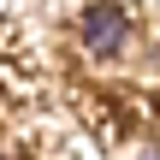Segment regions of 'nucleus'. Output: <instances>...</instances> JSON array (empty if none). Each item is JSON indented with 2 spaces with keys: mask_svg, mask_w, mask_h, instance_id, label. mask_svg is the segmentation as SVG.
<instances>
[{
  "mask_svg": "<svg viewBox=\"0 0 160 160\" xmlns=\"http://www.w3.org/2000/svg\"><path fill=\"white\" fill-rule=\"evenodd\" d=\"M125 30H131V18H125V6H113V0H101V6L83 12V48L101 53V59L125 48Z\"/></svg>",
  "mask_w": 160,
  "mask_h": 160,
  "instance_id": "obj_1",
  "label": "nucleus"
}]
</instances>
